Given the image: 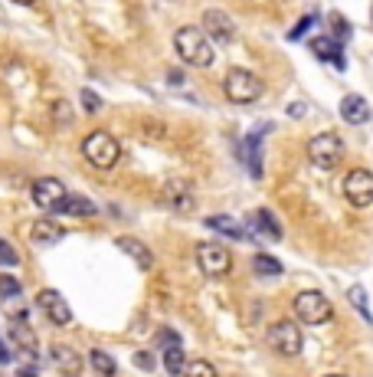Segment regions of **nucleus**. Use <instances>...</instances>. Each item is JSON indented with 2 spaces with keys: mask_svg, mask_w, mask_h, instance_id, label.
<instances>
[{
  "mask_svg": "<svg viewBox=\"0 0 373 377\" xmlns=\"http://www.w3.org/2000/svg\"><path fill=\"white\" fill-rule=\"evenodd\" d=\"M341 119L347 121V125H363V121H370V105H367V98L363 96H344Z\"/></svg>",
  "mask_w": 373,
  "mask_h": 377,
  "instance_id": "16",
  "label": "nucleus"
},
{
  "mask_svg": "<svg viewBox=\"0 0 373 377\" xmlns=\"http://www.w3.org/2000/svg\"><path fill=\"white\" fill-rule=\"evenodd\" d=\"M183 377H216V371L206 361H190V364L183 367Z\"/></svg>",
  "mask_w": 373,
  "mask_h": 377,
  "instance_id": "28",
  "label": "nucleus"
},
{
  "mask_svg": "<svg viewBox=\"0 0 373 377\" xmlns=\"http://www.w3.org/2000/svg\"><path fill=\"white\" fill-rule=\"evenodd\" d=\"M341 154H344V145L334 131H321V135H314V138L308 141V161L314 164V168L330 171V168H337Z\"/></svg>",
  "mask_w": 373,
  "mask_h": 377,
  "instance_id": "4",
  "label": "nucleus"
},
{
  "mask_svg": "<svg viewBox=\"0 0 373 377\" xmlns=\"http://www.w3.org/2000/svg\"><path fill=\"white\" fill-rule=\"evenodd\" d=\"M174 50L187 66H210L213 63V43L206 40L200 27H181L174 33Z\"/></svg>",
  "mask_w": 373,
  "mask_h": 377,
  "instance_id": "1",
  "label": "nucleus"
},
{
  "mask_svg": "<svg viewBox=\"0 0 373 377\" xmlns=\"http://www.w3.org/2000/svg\"><path fill=\"white\" fill-rule=\"evenodd\" d=\"M82 154H86L89 164H96V168L108 171V168H115L118 164L121 148H118V141L112 138L108 131H92V135H86V141H82Z\"/></svg>",
  "mask_w": 373,
  "mask_h": 377,
  "instance_id": "3",
  "label": "nucleus"
},
{
  "mask_svg": "<svg viewBox=\"0 0 373 377\" xmlns=\"http://www.w3.org/2000/svg\"><path fill=\"white\" fill-rule=\"evenodd\" d=\"M10 361V348L3 345V338H0V364H7Z\"/></svg>",
  "mask_w": 373,
  "mask_h": 377,
  "instance_id": "35",
  "label": "nucleus"
},
{
  "mask_svg": "<svg viewBox=\"0 0 373 377\" xmlns=\"http://www.w3.org/2000/svg\"><path fill=\"white\" fill-rule=\"evenodd\" d=\"M330 312H334V305H330L328 295H321V292H298V295H295V315H298L301 322L321 325L330 318Z\"/></svg>",
  "mask_w": 373,
  "mask_h": 377,
  "instance_id": "8",
  "label": "nucleus"
},
{
  "mask_svg": "<svg viewBox=\"0 0 373 377\" xmlns=\"http://www.w3.org/2000/svg\"><path fill=\"white\" fill-rule=\"evenodd\" d=\"M13 3H36V0H13Z\"/></svg>",
  "mask_w": 373,
  "mask_h": 377,
  "instance_id": "38",
  "label": "nucleus"
},
{
  "mask_svg": "<svg viewBox=\"0 0 373 377\" xmlns=\"http://www.w3.org/2000/svg\"><path fill=\"white\" fill-rule=\"evenodd\" d=\"M63 237H66V230L56 223V220H46L43 216V220H33L30 223V239L33 243H43L46 246V243H56V239H63Z\"/></svg>",
  "mask_w": 373,
  "mask_h": 377,
  "instance_id": "19",
  "label": "nucleus"
},
{
  "mask_svg": "<svg viewBox=\"0 0 373 377\" xmlns=\"http://www.w3.org/2000/svg\"><path fill=\"white\" fill-rule=\"evenodd\" d=\"M197 263H200L203 276H226V272L233 269V253L223 246V243H200L197 246Z\"/></svg>",
  "mask_w": 373,
  "mask_h": 377,
  "instance_id": "5",
  "label": "nucleus"
},
{
  "mask_svg": "<svg viewBox=\"0 0 373 377\" xmlns=\"http://www.w3.org/2000/svg\"><path fill=\"white\" fill-rule=\"evenodd\" d=\"M50 357H53V367L63 377H79L82 374V357L75 355L69 345H53L50 348Z\"/></svg>",
  "mask_w": 373,
  "mask_h": 377,
  "instance_id": "13",
  "label": "nucleus"
},
{
  "mask_svg": "<svg viewBox=\"0 0 373 377\" xmlns=\"http://www.w3.org/2000/svg\"><path fill=\"white\" fill-rule=\"evenodd\" d=\"M223 92L229 102H236V105H252V102L266 92V86H262V79H259L256 73H249V69H229L223 79Z\"/></svg>",
  "mask_w": 373,
  "mask_h": 377,
  "instance_id": "2",
  "label": "nucleus"
},
{
  "mask_svg": "<svg viewBox=\"0 0 373 377\" xmlns=\"http://www.w3.org/2000/svg\"><path fill=\"white\" fill-rule=\"evenodd\" d=\"M135 364H138L141 371H154V361H151L148 351H138V355H135Z\"/></svg>",
  "mask_w": 373,
  "mask_h": 377,
  "instance_id": "31",
  "label": "nucleus"
},
{
  "mask_svg": "<svg viewBox=\"0 0 373 377\" xmlns=\"http://www.w3.org/2000/svg\"><path fill=\"white\" fill-rule=\"evenodd\" d=\"M330 377H341V374H330Z\"/></svg>",
  "mask_w": 373,
  "mask_h": 377,
  "instance_id": "39",
  "label": "nucleus"
},
{
  "mask_svg": "<svg viewBox=\"0 0 373 377\" xmlns=\"http://www.w3.org/2000/svg\"><path fill=\"white\" fill-rule=\"evenodd\" d=\"M206 226H210L213 233H223V237H229V239H239V243L252 239V233H249V230H245L239 220H233V216L216 214V216H210V220H206Z\"/></svg>",
  "mask_w": 373,
  "mask_h": 377,
  "instance_id": "15",
  "label": "nucleus"
},
{
  "mask_svg": "<svg viewBox=\"0 0 373 377\" xmlns=\"http://www.w3.org/2000/svg\"><path fill=\"white\" fill-rule=\"evenodd\" d=\"M164 200L177 214H193L197 210V194H193V187L183 177H171V181L164 184Z\"/></svg>",
  "mask_w": 373,
  "mask_h": 377,
  "instance_id": "10",
  "label": "nucleus"
},
{
  "mask_svg": "<svg viewBox=\"0 0 373 377\" xmlns=\"http://www.w3.org/2000/svg\"><path fill=\"white\" fill-rule=\"evenodd\" d=\"M36 309H40V312H43L53 325H69V322H73L69 305H66V299L56 289H43V292H40V295H36Z\"/></svg>",
  "mask_w": 373,
  "mask_h": 377,
  "instance_id": "12",
  "label": "nucleus"
},
{
  "mask_svg": "<svg viewBox=\"0 0 373 377\" xmlns=\"http://www.w3.org/2000/svg\"><path fill=\"white\" fill-rule=\"evenodd\" d=\"M268 348L278 351L282 357H298L301 355V328L295 322H275L268 328Z\"/></svg>",
  "mask_w": 373,
  "mask_h": 377,
  "instance_id": "6",
  "label": "nucleus"
},
{
  "mask_svg": "<svg viewBox=\"0 0 373 377\" xmlns=\"http://www.w3.org/2000/svg\"><path fill=\"white\" fill-rule=\"evenodd\" d=\"M311 53L318 56V59H330L337 69H347V59H344V53H341V43L330 40V36H318V40H311Z\"/></svg>",
  "mask_w": 373,
  "mask_h": 377,
  "instance_id": "17",
  "label": "nucleus"
},
{
  "mask_svg": "<svg viewBox=\"0 0 373 377\" xmlns=\"http://www.w3.org/2000/svg\"><path fill=\"white\" fill-rule=\"evenodd\" d=\"M252 266H256L259 276H282V263L272 256H266V253H259L256 259H252Z\"/></svg>",
  "mask_w": 373,
  "mask_h": 377,
  "instance_id": "26",
  "label": "nucleus"
},
{
  "mask_svg": "<svg viewBox=\"0 0 373 377\" xmlns=\"http://www.w3.org/2000/svg\"><path fill=\"white\" fill-rule=\"evenodd\" d=\"M370 13H373V7H370Z\"/></svg>",
  "mask_w": 373,
  "mask_h": 377,
  "instance_id": "40",
  "label": "nucleus"
},
{
  "mask_svg": "<svg viewBox=\"0 0 373 377\" xmlns=\"http://www.w3.org/2000/svg\"><path fill=\"white\" fill-rule=\"evenodd\" d=\"M158 345H160V348H177V345H181V338H177L171 328H164V332L158 334Z\"/></svg>",
  "mask_w": 373,
  "mask_h": 377,
  "instance_id": "30",
  "label": "nucleus"
},
{
  "mask_svg": "<svg viewBox=\"0 0 373 377\" xmlns=\"http://www.w3.org/2000/svg\"><path fill=\"white\" fill-rule=\"evenodd\" d=\"M0 263H3V266H17V263H20V253H17L7 239H0Z\"/></svg>",
  "mask_w": 373,
  "mask_h": 377,
  "instance_id": "29",
  "label": "nucleus"
},
{
  "mask_svg": "<svg viewBox=\"0 0 373 377\" xmlns=\"http://www.w3.org/2000/svg\"><path fill=\"white\" fill-rule=\"evenodd\" d=\"M268 131V125H259L256 131H249L243 141V148H239V158H245L249 161V171H252V177H262V161H259V141H262V135Z\"/></svg>",
  "mask_w": 373,
  "mask_h": 377,
  "instance_id": "14",
  "label": "nucleus"
},
{
  "mask_svg": "<svg viewBox=\"0 0 373 377\" xmlns=\"http://www.w3.org/2000/svg\"><path fill=\"white\" fill-rule=\"evenodd\" d=\"M63 214H73V216H92L96 214V204L89 197H79V194H69L63 204Z\"/></svg>",
  "mask_w": 373,
  "mask_h": 377,
  "instance_id": "22",
  "label": "nucleus"
},
{
  "mask_svg": "<svg viewBox=\"0 0 373 377\" xmlns=\"http://www.w3.org/2000/svg\"><path fill=\"white\" fill-rule=\"evenodd\" d=\"M0 299H20V282L13 276H0Z\"/></svg>",
  "mask_w": 373,
  "mask_h": 377,
  "instance_id": "27",
  "label": "nucleus"
},
{
  "mask_svg": "<svg viewBox=\"0 0 373 377\" xmlns=\"http://www.w3.org/2000/svg\"><path fill=\"white\" fill-rule=\"evenodd\" d=\"M311 23H314V13H308V17H305V20H301L298 27H295V30L288 33V36H291V40H298V36H301V33H305V30H308Z\"/></svg>",
  "mask_w": 373,
  "mask_h": 377,
  "instance_id": "32",
  "label": "nucleus"
},
{
  "mask_svg": "<svg viewBox=\"0 0 373 377\" xmlns=\"http://www.w3.org/2000/svg\"><path fill=\"white\" fill-rule=\"evenodd\" d=\"M203 33L210 43H233L236 40V23L223 10H206L203 13Z\"/></svg>",
  "mask_w": 373,
  "mask_h": 377,
  "instance_id": "11",
  "label": "nucleus"
},
{
  "mask_svg": "<svg viewBox=\"0 0 373 377\" xmlns=\"http://www.w3.org/2000/svg\"><path fill=\"white\" fill-rule=\"evenodd\" d=\"M347 302H351V305L357 309V312H360V318L373 322L370 305H367V289H363V286H351V289H347Z\"/></svg>",
  "mask_w": 373,
  "mask_h": 377,
  "instance_id": "25",
  "label": "nucleus"
},
{
  "mask_svg": "<svg viewBox=\"0 0 373 377\" xmlns=\"http://www.w3.org/2000/svg\"><path fill=\"white\" fill-rule=\"evenodd\" d=\"M89 361H92V367H96V374L98 377H115V371H118V364H115V357L112 355H105V351H92L89 355Z\"/></svg>",
  "mask_w": 373,
  "mask_h": 377,
  "instance_id": "23",
  "label": "nucleus"
},
{
  "mask_svg": "<svg viewBox=\"0 0 373 377\" xmlns=\"http://www.w3.org/2000/svg\"><path fill=\"white\" fill-rule=\"evenodd\" d=\"M82 98H86V108H92V112H96V108H98V98H96V92H89V89H86V92H82Z\"/></svg>",
  "mask_w": 373,
  "mask_h": 377,
  "instance_id": "33",
  "label": "nucleus"
},
{
  "mask_svg": "<svg viewBox=\"0 0 373 377\" xmlns=\"http://www.w3.org/2000/svg\"><path fill=\"white\" fill-rule=\"evenodd\" d=\"M288 115H295V119H301V115H305V105H288Z\"/></svg>",
  "mask_w": 373,
  "mask_h": 377,
  "instance_id": "36",
  "label": "nucleus"
},
{
  "mask_svg": "<svg viewBox=\"0 0 373 377\" xmlns=\"http://www.w3.org/2000/svg\"><path fill=\"white\" fill-rule=\"evenodd\" d=\"M344 197L347 204L363 210V207L373 204V174L367 168H353L347 177H344Z\"/></svg>",
  "mask_w": 373,
  "mask_h": 377,
  "instance_id": "7",
  "label": "nucleus"
},
{
  "mask_svg": "<svg viewBox=\"0 0 373 377\" xmlns=\"http://www.w3.org/2000/svg\"><path fill=\"white\" fill-rule=\"evenodd\" d=\"M252 223H256V230L262 233V237H268V239H282V237H285V233H282V223L275 220L272 210H256V214H252Z\"/></svg>",
  "mask_w": 373,
  "mask_h": 377,
  "instance_id": "20",
  "label": "nucleus"
},
{
  "mask_svg": "<svg viewBox=\"0 0 373 377\" xmlns=\"http://www.w3.org/2000/svg\"><path fill=\"white\" fill-rule=\"evenodd\" d=\"M20 377H36V371H30V367H23V371H20Z\"/></svg>",
  "mask_w": 373,
  "mask_h": 377,
  "instance_id": "37",
  "label": "nucleus"
},
{
  "mask_svg": "<svg viewBox=\"0 0 373 377\" xmlns=\"http://www.w3.org/2000/svg\"><path fill=\"white\" fill-rule=\"evenodd\" d=\"M10 338H13V345H20L23 351H30V357H33V351H36V334L30 332V325L23 322V318H13Z\"/></svg>",
  "mask_w": 373,
  "mask_h": 377,
  "instance_id": "21",
  "label": "nucleus"
},
{
  "mask_svg": "<svg viewBox=\"0 0 373 377\" xmlns=\"http://www.w3.org/2000/svg\"><path fill=\"white\" fill-rule=\"evenodd\" d=\"M66 197H69V191H66V184L56 181V177H40V181H33V204L40 207V210H63Z\"/></svg>",
  "mask_w": 373,
  "mask_h": 377,
  "instance_id": "9",
  "label": "nucleus"
},
{
  "mask_svg": "<svg viewBox=\"0 0 373 377\" xmlns=\"http://www.w3.org/2000/svg\"><path fill=\"white\" fill-rule=\"evenodd\" d=\"M118 249H125L135 263H138L141 269H154V253H151L141 239H135V237H118Z\"/></svg>",
  "mask_w": 373,
  "mask_h": 377,
  "instance_id": "18",
  "label": "nucleus"
},
{
  "mask_svg": "<svg viewBox=\"0 0 373 377\" xmlns=\"http://www.w3.org/2000/svg\"><path fill=\"white\" fill-rule=\"evenodd\" d=\"M164 367H167V374H183V367H187V357H183V348H164Z\"/></svg>",
  "mask_w": 373,
  "mask_h": 377,
  "instance_id": "24",
  "label": "nucleus"
},
{
  "mask_svg": "<svg viewBox=\"0 0 373 377\" xmlns=\"http://www.w3.org/2000/svg\"><path fill=\"white\" fill-rule=\"evenodd\" d=\"M334 30H337V36H351V27L344 20H337V17H334Z\"/></svg>",
  "mask_w": 373,
  "mask_h": 377,
  "instance_id": "34",
  "label": "nucleus"
}]
</instances>
